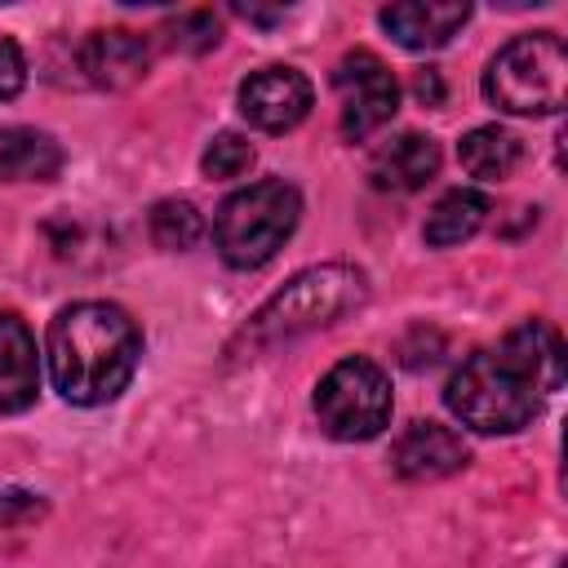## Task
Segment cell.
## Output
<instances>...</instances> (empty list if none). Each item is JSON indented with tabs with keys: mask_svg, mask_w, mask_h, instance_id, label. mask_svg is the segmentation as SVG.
Instances as JSON below:
<instances>
[{
	"mask_svg": "<svg viewBox=\"0 0 568 568\" xmlns=\"http://www.w3.org/2000/svg\"><path fill=\"white\" fill-rule=\"evenodd\" d=\"M564 382V342L550 324L528 320L510 328L497 346L475 351L444 386L448 413L479 435L524 430L541 399Z\"/></svg>",
	"mask_w": 568,
	"mask_h": 568,
	"instance_id": "1",
	"label": "cell"
},
{
	"mask_svg": "<svg viewBox=\"0 0 568 568\" xmlns=\"http://www.w3.org/2000/svg\"><path fill=\"white\" fill-rule=\"evenodd\" d=\"M53 390L67 404L93 408L111 404L142 359L138 324L115 302H71L53 315L49 342H44Z\"/></svg>",
	"mask_w": 568,
	"mask_h": 568,
	"instance_id": "2",
	"label": "cell"
},
{
	"mask_svg": "<svg viewBox=\"0 0 568 568\" xmlns=\"http://www.w3.org/2000/svg\"><path fill=\"white\" fill-rule=\"evenodd\" d=\"M368 297V280L364 271L346 266V262H324L311 266L302 275H293L280 293H271L262 302V311L244 324L240 342L248 351H271L280 342H293L311 328H324L333 320H342L346 311H355Z\"/></svg>",
	"mask_w": 568,
	"mask_h": 568,
	"instance_id": "3",
	"label": "cell"
},
{
	"mask_svg": "<svg viewBox=\"0 0 568 568\" xmlns=\"http://www.w3.org/2000/svg\"><path fill=\"white\" fill-rule=\"evenodd\" d=\"M297 217H302L297 186H288L284 178H262L222 200L213 217V244L226 266L257 271L284 248V240L297 231Z\"/></svg>",
	"mask_w": 568,
	"mask_h": 568,
	"instance_id": "4",
	"label": "cell"
},
{
	"mask_svg": "<svg viewBox=\"0 0 568 568\" xmlns=\"http://www.w3.org/2000/svg\"><path fill=\"white\" fill-rule=\"evenodd\" d=\"M568 49L555 31H528L501 44L484 71V98L506 115H555L564 106Z\"/></svg>",
	"mask_w": 568,
	"mask_h": 568,
	"instance_id": "5",
	"label": "cell"
},
{
	"mask_svg": "<svg viewBox=\"0 0 568 568\" xmlns=\"http://www.w3.org/2000/svg\"><path fill=\"white\" fill-rule=\"evenodd\" d=\"M315 417H320V430L342 439V444L382 435L386 422H390V377H386V368L373 364L368 355L337 359L315 386Z\"/></svg>",
	"mask_w": 568,
	"mask_h": 568,
	"instance_id": "6",
	"label": "cell"
},
{
	"mask_svg": "<svg viewBox=\"0 0 568 568\" xmlns=\"http://www.w3.org/2000/svg\"><path fill=\"white\" fill-rule=\"evenodd\" d=\"M333 89H337V106H342V133L351 142L373 138L399 106V84H395L390 67L368 49L342 53V62L333 67Z\"/></svg>",
	"mask_w": 568,
	"mask_h": 568,
	"instance_id": "7",
	"label": "cell"
},
{
	"mask_svg": "<svg viewBox=\"0 0 568 568\" xmlns=\"http://www.w3.org/2000/svg\"><path fill=\"white\" fill-rule=\"evenodd\" d=\"M315 93L297 67H262L240 80V115L262 133H288L306 120Z\"/></svg>",
	"mask_w": 568,
	"mask_h": 568,
	"instance_id": "8",
	"label": "cell"
},
{
	"mask_svg": "<svg viewBox=\"0 0 568 568\" xmlns=\"http://www.w3.org/2000/svg\"><path fill=\"white\" fill-rule=\"evenodd\" d=\"M390 462H395V470L404 479H444V475H453V470H462L470 462V448L444 422H413L395 439Z\"/></svg>",
	"mask_w": 568,
	"mask_h": 568,
	"instance_id": "9",
	"label": "cell"
},
{
	"mask_svg": "<svg viewBox=\"0 0 568 568\" xmlns=\"http://www.w3.org/2000/svg\"><path fill=\"white\" fill-rule=\"evenodd\" d=\"M40 395V355L22 315L0 311V417L27 413Z\"/></svg>",
	"mask_w": 568,
	"mask_h": 568,
	"instance_id": "10",
	"label": "cell"
},
{
	"mask_svg": "<svg viewBox=\"0 0 568 568\" xmlns=\"http://www.w3.org/2000/svg\"><path fill=\"white\" fill-rule=\"evenodd\" d=\"M439 173V146L426 133H399L382 142L368 160V178L377 191H422Z\"/></svg>",
	"mask_w": 568,
	"mask_h": 568,
	"instance_id": "11",
	"label": "cell"
},
{
	"mask_svg": "<svg viewBox=\"0 0 568 568\" xmlns=\"http://www.w3.org/2000/svg\"><path fill=\"white\" fill-rule=\"evenodd\" d=\"M382 27L404 44V49H439L448 44L466 18H470V4H422V0H399V4H386L382 13Z\"/></svg>",
	"mask_w": 568,
	"mask_h": 568,
	"instance_id": "12",
	"label": "cell"
},
{
	"mask_svg": "<svg viewBox=\"0 0 568 568\" xmlns=\"http://www.w3.org/2000/svg\"><path fill=\"white\" fill-rule=\"evenodd\" d=\"M80 71L102 89H124L146 71V40L124 27L93 31L80 44Z\"/></svg>",
	"mask_w": 568,
	"mask_h": 568,
	"instance_id": "13",
	"label": "cell"
},
{
	"mask_svg": "<svg viewBox=\"0 0 568 568\" xmlns=\"http://www.w3.org/2000/svg\"><path fill=\"white\" fill-rule=\"evenodd\" d=\"M62 169V146L22 124L0 129V182H49Z\"/></svg>",
	"mask_w": 568,
	"mask_h": 568,
	"instance_id": "14",
	"label": "cell"
},
{
	"mask_svg": "<svg viewBox=\"0 0 568 568\" xmlns=\"http://www.w3.org/2000/svg\"><path fill=\"white\" fill-rule=\"evenodd\" d=\"M493 213V200L475 186H453L435 200V209L426 213V226H422V240L430 248H453L462 240H470Z\"/></svg>",
	"mask_w": 568,
	"mask_h": 568,
	"instance_id": "15",
	"label": "cell"
},
{
	"mask_svg": "<svg viewBox=\"0 0 568 568\" xmlns=\"http://www.w3.org/2000/svg\"><path fill=\"white\" fill-rule=\"evenodd\" d=\"M457 160H462V169H466L470 178H479V182H501V178H510V173L519 169L524 146H519V138H515L510 129H501V124H479V129H470V133L462 138Z\"/></svg>",
	"mask_w": 568,
	"mask_h": 568,
	"instance_id": "16",
	"label": "cell"
},
{
	"mask_svg": "<svg viewBox=\"0 0 568 568\" xmlns=\"http://www.w3.org/2000/svg\"><path fill=\"white\" fill-rule=\"evenodd\" d=\"M200 231H204V217H200V209L191 200H160L151 209V240L160 248H169V253L191 248L200 240Z\"/></svg>",
	"mask_w": 568,
	"mask_h": 568,
	"instance_id": "17",
	"label": "cell"
},
{
	"mask_svg": "<svg viewBox=\"0 0 568 568\" xmlns=\"http://www.w3.org/2000/svg\"><path fill=\"white\" fill-rule=\"evenodd\" d=\"M200 169H204L209 178H217V182H231V178H240V173L253 169V142L240 138V133H217V138L204 146Z\"/></svg>",
	"mask_w": 568,
	"mask_h": 568,
	"instance_id": "18",
	"label": "cell"
},
{
	"mask_svg": "<svg viewBox=\"0 0 568 568\" xmlns=\"http://www.w3.org/2000/svg\"><path fill=\"white\" fill-rule=\"evenodd\" d=\"M27 84V58L18 49V40H0V102L18 98Z\"/></svg>",
	"mask_w": 568,
	"mask_h": 568,
	"instance_id": "19",
	"label": "cell"
},
{
	"mask_svg": "<svg viewBox=\"0 0 568 568\" xmlns=\"http://www.w3.org/2000/svg\"><path fill=\"white\" fill-rule=\"evenodd\" d=\"M417 93H422V98H426V93H430V98H439V84H435V75H417Z\"/></svg>",
	"mask_w": 568,
	"mask_h": 568,
	"instance_id": "20",
	"label": "cell"
}]
</instances>
